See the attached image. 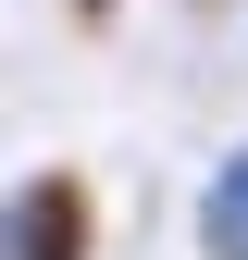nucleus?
<instances>
[{
    "label": "nucleus",
    "mask_w": 248,
    "mask_h": 260,
    "mask_svg": "<svg viewBox=\"0 0 248 260\" xmlns=\"http://www.w3.org/2000/svg\"><path fill=\"white\" fill-rule=\"evenodd\" d=\"M0 260H100V174L38 161L0 186Z\"/></svg>",
    "instance_id": "f257e3e1"
},
{
    "label": "nucleus",
    "mask_w": 248,
    "mask_h": 260,
    "mask_svg": "<svg viewBox=\"0 0 248 260\" xmlns=\"http://www.w3.org/2000/svg\"><path fill=\"white\" fill-rule=\"evenodd\" d=\"M186 248H199V260H248V137L199 174V199H186Z\"/></svg>",
    "instance_id": "f03ea898"
},
{
    "label": "nucleus",
    "mask_w": 248,
    "mask_h": 260,
    "mask_svg": "<svg viewBox=\"0 0 248 260\" xmlns=\"http://www.w3.org/2000/svg\"><path fill=\"white\" fill-rule=\"evenodd\" d=\"M137 13V0H62V25H87V38H100V25H124Z\"/></svg>",
    "instance_id": "7ed1b4c3"
}]
</instances>
